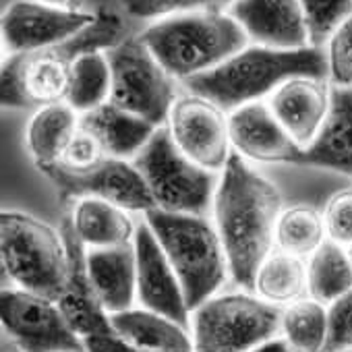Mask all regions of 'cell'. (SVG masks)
Instances as JSON below:
<instances>
[{
  "mask_svg": "<svg viewBox=\"0 0 352 352\" xmlns=\"http://www.w3.org/2000/svg\"><path fill=\"white\" fill-rule=\"evenodd\" d=\"M212 212L230 278L243 290L253 292L255 274L276 245V226L284 212L282 191L232 151L220 172Z\"/></svg>",
  "mask_w": 352,
  "mask_h": 352,
  "instance_id": "obj_1",
  "label": "cell"
},
{
  "mask_svg": "<svg viewBox=\"0 0 352 352\" xmlns=\"http://www.w3.org/2000/svg\"><path fill=\"white\" fill-rule=\"evenodd\" d=\"M126 23L114 9L96 11V21L75 38L30 54L5 56L0 102L5 108H44L67 102L75 60L94 50H110L124 40Z\"/></svg>",
  "mask_w": 352,
  "mask_h": 352,
  "instance_id": "obj_2",
  "label": "cell"
},
{
  "mask_svg": "<svg viewBox=\"0 0 352 352\" xmlns=\"http://www.w3.org/2000/svg\"><path fill=\"white\" fill-rule=\"evenodd\" d=\"M292 77L329 79L327 54L323 48L274 50L265 46H247L224 65L204 75L183 81L191 94L208 98L224 112H232L263 96H272Z\"/></svg>",
  "mask_w": 352,
  "mask_h": 352,
  "instance_id": "obj_3",
  "label": "cell"
},
{
  "mask_svg": "<svg viewBox=\"0 0 352 352\" xmlns=\"http://www.w3.org/2000/svg\"><path fill=\"white\" fill-rule=\"evenodd\" d=\"M172 79L214 71L249 46L245 30L224 11H195L157 19L141 36Z\"/></svg>",
  "mask_w": 352,
  "mask_h": 352,
  "instance_id": "obj_4",
  "label": "cell"
},
{
  "mask_svg": "<svg viewBox=\"0 0 352 352\" xmlns=\"http://www.w3.org/2000/svg\"><path fill=\"white\" fill-rule=\"evenodd\" d=\"M143 220L179 276L189 311L216 296L230 274L216 224L208 216L170 214L157 208L145 212Z\"/></svg>",
  "mask_w": 352,
  "mask_h": 352,
  "instance_id": "obj_5",
  "label": "cell"
},
{
  "mask_svg": "<svg viewBox=\"0 0 352 352\" xmlns=\"http://www.w3.org/2000/svg\"><path fill=\"white\" fill-rule=\"evenodd\" d=\"M0 261L17 288L60 300L69 276L60 230L32 214L5 210L0 214Z\"/></svg>",
  "mask_w": 352,
  "mask_h": 352,
  "instance_id": "obj_6",
  "label": "cell"
},
{
  "mask_svg": "<svg viewBox=\"0 0 352 352\" xmlns=\"http://www.w3.org/2000/svg\"><path fill=\"white\" fill-rule=\"evenodd\" d=\"M131 162L141 172L157 210L208 216L214 208L220 176L183 153L168 126H160Z\"/></svg>",
  "mask_w": 352,
  "mask_h": 352,
  "instance_id": "obj_7",
  "label": "cell"
},
{
  "mask_svg": "<svg viewBox=\"0 0 352 352\" xmlns=\"http://www.w3.org/2000/svg\"><path fill=\"white\" fill-rule=\"evenodd\" d=\"M195 352H249L276 338L282 309L253 292H230L208 298L193 311Z\"/></svg>",
  "mask_w": 352,
  "mask_h": 352,
  "instance_id": "obj_8",
  "label": "cell"
},
{
  "mask_svg": "<svg viewBox=\"0 0 352 352\" xmlns=\"http://www.w3.org/2000/svg\"><path fill=\"white\" fill-rule=\"evenodd\" d=\"M112 71L110 102L155 126H166L174 96V79L157 63L141 38H124L106 50Z\"/></svg>",
  "mask_w": 352,
  "mask_h": 352,
  "instance_id": "obj_9",
  "label": "cell"
},
{
  "mask_svg": "<svg viewBox=\"0 0 352 352\" xmlns=\"http://www.w3.org/2000/svg\"><path fill=\"white\" fill-rule=\"evenodd\" d=\"M0 321L3 331L25 352H87L58 302L40 294L5 288L0 292Z\"/></svg>",
  "mask_w": 352,
  "mask_h": 352,
  "instance_id": "obj_10",
  "label": "cell"
},
{
  "mask_svg": "<svg viewBox=\"0 0 352 352\" xmlns=\"http://www.w3.org/2000/svg\"><path fill=\"white\" fill-rule=\"evenodd\" d=\"M42 172L54 183L65 204L94 197L110 201L126 212L139 214H145L155 208L141 172L131 160L106 157L89 170H71L60 164H54L44 168Z\"/></svg>",
  "mask_w": 352,
  "mask_h": 352,
  "instance_id": "obj_11",
  "label": "cell"
},
{
  "mask_svg": "<svg viewBox=\"0 0 352 352\" xmlns=\"http://www.w3.org/2000/svg\"><path fill=\"white\" fill-rule=\"evenodd\" d=\"M174 143L195 164L222 172L232 155L228 112L197 94L179 96L166 122Z\"/></svg>",
  "mask_w": 352,
  "mask_h": 352,
  "instance_id": "obj_12",
  "label": "cell"
},
{
  "mask_svg": "<svg viewBox=\"0 0 352 352\" xmlns=\"http://www.w3.org/2000/svg\"><path fill=\"white\" fill-rule=\"evenodd\" d=\"M96 21V13L54 9L40 0H17L3 13V46L9 56L58 46Z\"/></svg>",
  "mask_w": 352,
  "mask_h": 352,
  "instance_id": "obj_13",
  "label": "cell"
},
{
  "mask_svg": "<svg viewBox=\"0 0 352 352\" xmlns=\"http://www.w3.org/2000/svg\"><path fill=\"white\" fill-rule=\"evenodd\" d=\"M133 243L137 253V298L141 307L191 329V311L181 280L145 220L137 224Z\"/></svg>",
  "mask_w": 352,
  "mask_h": 352,
  "instance_id": "obj_14",
  "label": "cell"
},
{
  "mask_svg": "<svg viewBox=\"0 0 352 352\" xmlns=\"http://www.w3.org/2000/svg\"><path fill=\"white\" fill-rule=\"evenodd\" d=\"M232 149L255 164L300 166L302 147L284 131L267 104L251 102L228 114Z\"/></svg>",
  "mask_w": 352,
  "mask_h": 352,
  "instance_id": "obj_15",
  "label": "cell"
},
{
  "mask_svg": "<svg viewBox=\"0 0 352 352\" xmlns=\"http://www.w3.org/2000/svg\"><path fill=\"white\" fill-rule=\"evenodd\" d=\"M226 13L257 46L274 50H300L311 46L298 0H234Z\"/></svg>",
  "mask_w": 352,
  "mask_h": 352,
  "instance_id": "obj_16",
  "label": "cell"
},
{
  "mask_svg": "<svg viewBox=\"0 0 352 352\" xmlns=\"http://www.w3.org/2000/svg\"><path fill=\"white\" fill-rule=\"evenodd\" d=\"M60 232L65 236L67 259H69L67 286L58 300L63 315L83 340L91 336H116L110 323V315L102 307L96 294V288L91 284L89 272H87V249L77 239L69 218H65Z\"/></svg>",
  "mask_w": 352,
  "mask_h": 352,
  "instance_id": "obj_17",
  "label": "cell"
},
{
  "mask_svg": "<svg viewBox=\"0 0 352 352\" xmlns=\"http://www.w3.org/2000/svg\"><path fill=\"white\" fill-rule=\"evenodd\" d=\"M329 100L331 87L327 79L292 77L270 96L267 106L284 131L307 149L317 139L327 118Z\"/></svg>",
  "mask_w": 352,
  "mask_h": 352,
  "instance_id": "obj_18",
  "label": "cell"
},
{
  "mask_svg": "<svg viewBox=\"0 0 352 352\" xmlns=\"http://www.w3.org/2000/svg\"><path fill=\"white\" fill-rule=\"evenodd\" d=\"M300 166L352 176V85H331L327 118L317 139L302 151Z\"/></svg>",
  "mask_w": 352,
  "mask_h": 352,
  "instance_id": "obj_19",
  "label": "cell"
},
{
  "mask_svg": "<svg viewBox=\"0 0 352 352\" xmlns=\"http://www.w3.org/2000/svg\"><path fill=\"white\" fill-rule=\"evenodd\" d=\"M87 272L108 315L133 309L137 298L135 243L106 249H87Z\"/></svg>",
  "mask_w": 352,
  "mask_h": 352,
  "instance_id": "obj_20",
  "label": "cell"
},
{
  "mask_svg": "<svg viewBox=\"0 0 352 352\" xmlns=\"http://www.w3.org/2000/svg\"><path fill=\"white\" fill-rule=\"evenodd\" d=\"M114 333L145 352H195L193 336L174 319L149 309H129L110 315Z\"/></svg>",
  "mask_w": 352,
  "mask_h": 352,
  "instance_id": "obj_21",
  "label": "cell"
},
{
  "mask_svg": "<svg viewBox=\"0 0 352 352\" xmlns=\"http://www.w3.org/2000/svg\"><path fill=\"white\" fill-rule=\"evenodd\" d=\"M79 126L96 135L110 157L133 160L160 129L141 116H135L112 102L81 114Z\"/></svg>",
  "mask_w": 352,
  "mask_h": 352,
  "instance_id": "obj_22",
  "label": "cell"
},
{
  "mask_svg": "<svg viewBox=\"0 0 352 352\" xmlns=\"http://www.w3.org/2000/svg\"><path fill=\"white\" fill-rule=\"evenodd\" d=\"M85 249H106L135 241L137 224L129 212L102 199L85 197L71 204L67 216Z\"/></svg>",
  "mask_w": 352,
  "mask_h": 352,
  "instance_id": "obj_23",
  "label": "cell"
},
{
  "mask_svg": "<svg viewBox=\"0 0 352 352\" xmlns=\"http://www.w3.org/2000/svg\"><path fill=\"white\" fill-rule=\"evenodd\" d=\"M79 118L67 102L38 108L28 124V149L40 170L54 166L63 160L69 143L79 131Z\"/></svg>",
  "mask_w": 352,
  "mask_h": 352,
  "instance_id": "obj_24",
  "label": "cell"
},
{
  "mask_svg": "<svg viewBox=\"0 0 352 352\" xmlns=\"http://www.w3.org/2000/svg\"><path fill=\"white\" fill-rule=\"evenodd\" d=\"M307 290L321 305H331L352 290V259L346 247L327 239L309 257Z\"/></svg>",
  "mask_w": 352,
  "mask_h": 352,
  "instance_id": "obj_25",
  "label": "cell"
},
{
  "mask_svg": "<svg viewBox=\"0 0 352 352\" xmlns=\"http://www.w3.org/2000/svg\"><path fill=\"white\" fill-rule=\"evenodd\" d=\"M307 290V265L300 257L272 251L255 274L253 292L272 305H292Z\"/></svg>",
  "mask_w": 352,
  "mask_h": 352,
  "instance_id": "obj_26",
  "label": "cell"
},
{
  "mask_svg": "<svg viewBox=\"0 0 352 352\" xmlns=\"http://www.w3.org/2000/svg\"><path fill=\"white\" fill-rule=\"evenodd\" d=\"M110 91H112V71L106 50H94L81 54L73 65L67 104L77 114H85L110 102Z\"/></svg>",
  "mask_w": 352,
  "mask_h": 352,
  "instance_id": "obj_27",
  "label": "cell"
},
{
  "mask_svg": "<svg viewBox=\"0 0 352 352\" xmlns=\"http://www.w3.org/2000/svg\"><path fill=\"white\" fill-rule=\"evenodd\" d=\"M323 214L313 206L298 204L280 214L276 226V247L294 257H311L327 239Z\"/></svg>",
  "mask_w": 352,
  "mask_h": 352,
  "instance_id": "obj_28",
  "label": "cell"
},
{
  "mask_svg": "<svg viewBox=\"0 0 352 352\" xmlns=\"http://www.w3.org/2000/svg\"><path fill=\"white\" fill-rule=\"evenodd\" d=\"M284 338L300 352H319L327 336V309L315 298H300L282 311Z\"/></svg>",
  "mask_w": 352,
  "mask_h": 352,
  "instance_id": "obj_29",
  "label": "cell"
},
{
  "mask_svg": "<svg viewBox=\"0 0 352 352\" xmlns=\"http://www.w3.org/2000/svg\"><path fill=\"white\" fill-rule=\"evenodd\" d=\"M313 48L327 46L333 32L352 15V0H298Z\"/></svg>",
  "mask_w": 352,
  "mask_h": 352,
  "instance_id": "obj_30",
  "label": "cell"
},
{
  "mask_svg": "<svg viewBox=\"0 0 352 352\" xmlns=\"http://www.w3.org/2000/svg\"><path fill=\"white\" fill-rule=\"evenodd\" d=\"M234 0H120L126 15L137 19H164L195 11H224Z\"/></svg>",
  "mask_w": 352,
  "mask_h": 352,
  "instance_id": "obj_31",
  "label": "cell"
},
{
  "mask_svg": "<svg viewBox=\"0 0 352 352\" xmlns=\"http://www.w3.org/2000/svg\"><path fill=\"white\" fill-rule=\"evenodd\" d=\"M325 54L331 85H352V15L333 32L327 42Z\"/></svg>",
  "mask_w": 352,
  "mask_h": 352,
  "instance_id": "obj_32",
  "label": "cell"
},
{
  "mask_svg": "<svg viewBox=\"0 0 352 352\" xmlns=\"http://www.w3.org/2000/svg\"><path fill=\"white\" fill-rule=\"evenodd\" d=\"M352 348V290L327 309V336L319 352H342Z\"/></svg>",
  "mask_w": 352,
  "mask_h": 352,
  "instance_id": "obj_33",
  "label": "cell"
},
{
  "mask_svg": "<svg viewBox=\"0 0 352 352\" xmlns=\"http://www.w3.org/2000/svg\"><path fill=\"white\" fill-rule=\"evenodd\" d=\"M323 220L327 239L348 249L352 245V189L338 191L329 197Z\"/></svg>",
  "mask_w": 352,
  "mask_h": 352,
  "instance_id": "obj_34",
  "label": "cell"
},
{
  "mask_svg": "<svg viewBox=\"0 0 352 352\" xmlns=\"http://www.w3.org/2000/svg\"><path fill=\"white\" fill-rule=\"evenodd\" d=\"M106 157H110L104 149V145L96 139V135H91L89 131L81 129L75 133L73 141L69 143L63 160L58 162L65 168L71 170H89L94 166H98L100 162H104Z\"/></svg>",
  "mask_w": 352,
  "mask_h": 352,
  "instance_id": "obj_35",
  "label": "cell"
},
{
  "mask_svg": "<svg viewBox=\"0 0 352 352\" xmlns=\"http://www.w3.org/2000/svg\"><path fill=\"white\" fill-rule=\"evenodd\" d=\"M83 342H85L87 352H145L126 344L118 336H91V338H85Z\"/></svg>",
  "mask_w": 352,
  "mask_h": 352,
  "instance_id": "obj_36",
  "label": "cell"
},
{
  "mask_svg": "<svg viewBox=\"0 0 352 352\" xmlns=\"http://www.w3.org/2000/svg\"><path fill=\"white\" fill-rule=\"evenodd\" d=\"M249 352H300V350L296 346H292L286 338H272V340L255 346Z\"/></svg>",
  "mask_w": 352,
  "mask_h": 352,
  "instance_id": "obj_37",
  "label": "cell"
},
{
  "mask_svg": "<svg viewBox=\"0 0 352 352\" xmlns=\"http://www.w3.org/2000/svg\"><path fill=\"white\" fill-rule=\"evenodd\" d=\"M40 3L50 5V7H54V9H63V11L79 13V11H83L85 0H40Z\"/></svg>",
  "mask_w": 352,
  "mask_h": 352,
  "instance_id": "obj_38",
  "label": "cell"
},
{
  "mask_svg": "<svg viewBox=\"0 0 352 352\" xmlns=\"http://www.w3.org/2000/svg\"><path fill=\"white\" fill-rule=\"evenodd\" d=\"M0 352H25L11 336H7L5 331H3V344H0Z\"/></svg>",
  "mask_w": 352,
  "mask_h": 352,
  "instance_id": "obj_39",
  "label": "cell"
},
{
  "mask_svg": "<svg viewBox=\"0 0 352 352\" xmlns=\"http://www.w3.org/2000/svg\"><path fill=\"white\" fill-rule=\"evenodd\" d=\"M348 255H350V259H352V245L348 247Z\"/></svg>",
  "mask_w": 352,
  "mask_h": 352,
  "instance_id": "obj_40",
  "label": "cell"
},
{
  "mask_svg": "<svg viewBox=\"0 0 352 352\" xmlns=\"http://www.w3.org/2000/svg\"><path fill=\"white\" fill-rule=\"evenodd\" d=\"M342 352H352V348H348V350H342Z\"/></svg>",
  "mask_w": 352,
  "mask_h": 352,
  "instance_id": "obj_41",
  "label": "cell"
}]
</instances>
